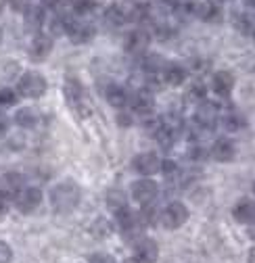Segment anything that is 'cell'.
Here are the masks:
<instances>
[{
  "label": "cell",
  "instance_id": "cell-1",
  "mask_svg": "<svg viewBox=\"0 0 255 263\" xmlns=\"http://www.w3.org/2000/svg\"><path fill=\"white\" fill-rule=\"evenodd\" d=\"M80 194H82L80 186L76 182H71V180H65V182H61V184H57L52 188L50 205H52V209L57 213H69V211H74L78 207Z\"/></svg>",
  "mask_w": 255,
  "mask_h": 263
},
{
  "label": "cell",
  "instance_id": "cell-2",
  "mask_svg": "<svg viewBox=\"0 0 255 263\" xmlns=\"http://www.w3.org/2000/svg\"><path fill=\"white\" fill-rule=\"evenodd\" d=\"M44 92H46V80L36 71L23 73L17 82V94L23 98H40Z\"/></svg>",
  "mask_w": 255,
  "mask_h": 263
},
{
  "label": "cell",
  "instance_id": "cell-3",
  "mask_svg": "<svg viewBox=\"0 0 255 263\" xmlns=\"http://www.w3.org/2000/svg\"><path fill=\"white\" fill-rule=\"evenodd\" d=\"M186 221H188V209H186V205H182L178 201L170 203L161 213H159V223H161L166 230H178Z\"/></svg>",
  "mask_w": 255,
  "mask_h": 263
},
{
  "label": "cell",
  "instance_id": "cell-4",
  "mask_svg": "<svg viewBox=\"0 0 255 263\" xmlns=\"http://www.w3.org/2000/svg\"><path fill=\"white\" fill-rule=\"evenodd\" d=\"M13 203H15V207L21 211V213H31V211H36L38 207H40V203H42V192H40V188H31V186H23L19 192H17V196L13 199Z\"/></svg>",
  "mask_w": 255,
  "mask_h": 263
},
{
  "label": "cell",
  "instance_id": "cell-5",
  "mask_svg": "<svg viewBox=\"0 0 255 263\" xmlns=\"http://www.w3.org/2000/svg\"><path fill=\"white\" fill-rule=\"evenodd\" d=\"M157 194H159V186L155 180L144 178V180H138L132 184V199L142 207L151 205L157 199Z\"/></svg>",
  "mask_w": 255,
  "mask_h": 263
},
{
  "label": "cell",
  "instance_id": "cell-6",
  "mask_svg": "<svg viewBox=\"0 0 255 263\" xmlns=\"http://www.w3.org/2000/svg\"><path fill=\"white\" fill-rule=\"evenodd\" d=\"M132 167L140 174V176H153L157 174L159 170H161V159H159L155 153H140L134 157L132 161Z\"/></svg>",
  "mask_w": 255,
  "mask_h": 263
},
{
  "label": "cell",
  "instance_id": "cell-7",
  "mask_svg": "<svg viewBox=\"0 0 255 263\" xmlns=\"http://www.w3.org/2000/svg\"><path fill=\"white\" fill-rule=\"evenodd\" d=\"M130 105H132V111L142 115V117H153V111H155V98L149 90H138L130 96Z\"/></svg>",
  "mask_w": 255,
  "mask_h": 263
},
{
  "label": "cell",
  "instance_id": "cell-8",
  "mask_svg": "<svg viewBox=\"0 0 255 263\" xmlns=\"http://www.w3.org/2000/svg\"><path fill=\"white\" fill-rule=\"evenodd\" d=\"M151 42V34L147 29H132L125 36V50L130 54H144Z\"/></svg>",
  "mask_w": 255,
  "mask_h": 263
},
{
  "label": "cell",
  "instance_id": "cell-9",
  "mask_svg": "<svg viewBox=\"0 0 255 263\" xmlns=\"http://www.w3.org/2000/svg\"><path fill=\"white\" fill-rule=\"evenodd\" d=\"M159 257V247L153 238H140L134 242V259L138 263H155Z\"/></svg>",
  "mask_w": 255,
  "mask_h": 263
},
{
  "label": "cell",
  "instance_id": "cell-10",
  "mask_svg": "<svg viewBox=\"0 0 255 263\" xmlns=\"http://www.w3.org/2000/svg\"><path fill=\"white\" fill-rule=\"evenodd\" d=\"M97 29H94L92 23H86V21H71L69 27H67V36L71 38V42L76 44H86L94 38Z\"/></svg>",
  "mask_w": 255,
  "mask_h": 263
},
{
  "label": "cell",
  "instance_id": "cell-11",
  "mask_svg": "<svg viewBox=\"0 0 255 263\" xmlns=\"http://www.w3.org/2000/svg\"><path fill=\"white\" fill-rule=\"evenodd\" d=\"M65 98H67V103L76 109V111H82L84 105H86V92L82 88V84L74 78H69L65 82Z\"/></svg>",
  "mask_w": 255,
  "mask_h": 263
},
{
  "label": "cell",
  "instance_id": "cell-12",
  "mask_svg": "<svg viewBox=\"0 0 255 263\" xmlns=\"http://www.w3.org/2000/svg\"><path fill=\"white\" fill-rule=\"evenodd\" d=\"M234 155H236V148H234L232 140H228V138H217V140L211 144V157H213L215 161H220V163L232 161Z\"/></svg>",
  "mask_w": 255,
  "mask_h": 263
},
{
  "label": "cell",
  "instance_id": "cell-13",
  "mask_svg": "<svg viewBox=\"0 0 255 263\" xmlns=\"http://www.w3.org/2000/svg\"><path fill=\"white\" fill-rule=\"evenodd\" d=\"M23 188V176L21 174H7L0 182V196H5L7 201H13L17 192Z\"/></svg>",
  "mask_w": 255,
  "mask_h": 263
},
{
  "label": "cell",
  "instance_id": "cell-14",
  "mask_svg": "<svg viewBox=\"0 0 255 263\" xmlns=\"http://www.w3.org/2000/svg\"><path fill=\"white\" fill-rule=\"evenodd\" d=\"M161 80L163 84L168 86H182L186 82V69L182 67V65H176V63H170L166 65V67L161 69Z\"/></svg>",
  "mask_w": 255,
  "mask_h": 263
},
{
  "label": "cell",
  "instance_id": "cell-15",
  "mask_svg": "<svg viewBox=\"0 0 255 263\" xmlns=\"http://www.w3.org/2000/svg\"><path fill=\"white\" fill-rule=\"evenodd\" d=\"M195 15L201 19V21H207V23H213V21H220L222 19V9L215 0H203L199 7H195Z\"/></svg>",
  "mask_w": 255,
  "mask_h": 263
},
{
  "label": "cell",
  "instance_id": "cell-16",
  "mask_svg": "<svg viewBox=\"0 0 255 263\" xmlns=\"http://www.w3.org/2000/svg\"><path fill=\"white\" fill-rule=\"evenodd\" d=\"M211 88L217 96H228L234 88V76L228 73V71H217L211 78Z\"/></svg>",
  "mask_w": 255,
  "mask_h": 263
},
{
  "label": "cell",
  "instance_id": "cell-17",
  "mask_svg": "<svg viewBox=\"0 0 255 263\" xmlns=\"http://www.w3.org/2000/svg\"><path fill=\"white\" fill-rule=\"evenodd\" d=\"M52 52V38L50 36H36L29 46V57L34 61H44Z\"/></svg>",
  "mask_w": 255,
  "mask_h": 263
},
{
  "label": "cell",
  "instance_id": "cell-18",
  "mask_svg": "<svg viewBox=\"0 0 255 263\" xmlns=\"http://www.w3.org/2000/svg\"><path fill=\"white\" fill-rule=\"evenodd\" d=\"M232 215H234V219L241 221V223H251V221L255 219V201H251V199H241V201L234 205Z\"/></svg>",
  "mask_w": 255,
  "mask_h": 263
},
{
  "label": "cell",
  "instance_id": "cell-19",
  "mask_svg": "<svg viewBox=\"0 0 255 263\" xmlns=\"http://www.w3.org/2000/svg\"><path fill=\"white\" fill-rule=\"evenodd\" d=\"M23 13H25V27H27L29 31H38V29L44 25L46 15H44V9H42V7L31 5V7H27Z\"/></svg>",
  "mask_w": 255,
  "mask_h": 263
},
{
  "label": "cell",
  "instance_id": "cell-20",
  "mask_svg": "<svg viewBox=\"0 0 255 263\" xmlns=\"http://www.w3.org/2000/svg\"><path fill=\"white\" fill-rule=\"evenodd\" d=\"M195 121H197L201 127H211V125H215V121H217V107L211 105V103H203V105L197 109Z\"/></svg>",
  "mask_w": 255,
  "mask_h": 263
},
{
  "label": "cell",
  "instance_id": "cell-21",
  "mask_svg": "<svg viewBox=\"0 0 255 263\" xmlns=\"http://www.w3.org/2000/svg\"><path fill=\"white\" fill-rule=\"evenodd\" d=\"M105 96H107L109 105L115 107V109H121V107H125L128 103H130V94L125 92V88H121V86H117V84H111V86L107 88Z\"/></svg>",
  "mask_w": 255,
  "mask_h": 263
},
{
  "label": "cell",
  "instance_id": "cell-22",
  "mask_svg": "<svg viewBox=\"0 0 255 263\" xmlns=\"http://www.w3.org/2000/svg\"><path fill=\"white\" fill-rule=\"evenodd\" d=\"M155 138H157V142L161 144L163 148H172L176 138H178V132H176V127L161 123V125H159V129L155 132Z\"/></svg>",
  "mask_w": 255,
  "mask_h": 263
},
{
  "label": "cell",
  "instance_id": "cell-23",
  "mask_svg": "<svg viewBox=\"0 0 255 263\" xmlns=\"http://www.w3.org/2000/svg\"><path fill=\"white\" fill-rule=\"evenodd\" d=\"M15 123H17L19 127L31 129V127H34V125L38 123V113H36L34 109H29V107L19 109V111L15 113Z\"/></svg>",
  "mask_w": 255,
  "mask_h": 263
},
{
  "label": "cell",
  "instance_id": "cell-24",
  "mask_svg": "<svg viewBox=\"0 0 255 263\" xmlns=\"http://www.w3.org/2000/svg\"><path fill=\"white\" fill-rule=\"evenodd\" d=\"M105 23L109 27H119L125 23V15H123V9L119 5H111L107 11H105Z\"/></svg>",
  "mask_w": 255,
  "mask_h": 263
},
{
  "label": "cell",
  "instance_id": "cell-25",
  "mask_svg": "<svg viewBox=\"0 0 255 263\" xmlns=\"http://www.w3.org/2000/svg\"><path fill=\"white\" fill-rule=\"evenodd\" d=\"M234 25H236V29L241 31V34H245V36H249V34H253V31H255V21L247 13H236L234 15Z\"/></svg>",
  "mask_w": 255,
  "mask_h": 263
},
{
  "label": "cell",
  "instance_id": "cell-26",
  "mask_svg": "<svg viewBox=\"0 0 255 263\" xmlns=\"http://www.w3.org/2000/svg\"><path fill=\"white\" fill-rule=\"evenodd\" d=\"M142 67H144V71H147L149 76H155L157 71H161L166 65H163V59L159 57V54H149V57H144V61H142Z\"/></svg>",
  "mask_w": 255,
  "mask_h": 263
},
{
  "label": "cell",
  "instance_id": "cell-27",
  "mask_svg": "<svg viewBox=\"0 0 255 263\" xmlns=\"http://www.w3.org/2000/svg\"><path fill=\"white\" fill-rule=\"evenodd\" d=\"M71 11L76 15H90L97 9V0H71Z\"/></svg>",
  "mask_w": 255,
  "mask_h": 263
},
{
  "label": "cell",
  "instance_id": "cell-28",
  "mask_svg": "<svg viewBox=\"0 0 255 263\" xmlns=\"http://www.w3.org/2000/svg\"><path fill=\"white\" fill-rule=\"evenodd\" d=\"M224 125H226V129H230V132H239V129L245 125V119H243L241 113L230 111V113H226V117H224Z\"/></svg>",
  "mask_w": 255,
  "mask_h": 263
},
{
  "label": "cell",
  "instance_id": "cell-29",
  "mask_svg": "<svg viewBox=\"0 0 255 263\" xmlns=\"http://www.w3.org/2000/svg\"><path fill=\"white\" fill-rule=\"evenodd\" d=\"M107 203H109V207H111L113 211H119V209L128 207V205H125V196H123L121 190H111L109 196H107Z\"/></svg>",
  "mask_w": 255,
  "mask_h": 263
},
{
  "label": "cell",
  "instance_id": "cell-30",
  "mask_svg": "<svg viewBox=\"0 0 255 263\" xmlns=\"http://www.w3.org/2000/svg\"><path fill=\"white\" fill-rule=\"evenodd\" d=\"M15 103H17V92L15 90H9V88L0 90V107H11Z\"/></svg>",
  "mask_w": 255,
  "mask_h": 263
},
{
  "label": "cell",
  "instance_id": "cell-31",
  "mask_svg": "<svg viewBox=\"0 0 255 263\" xmlns=\"http://www.w3.org/2000/svg\"><path fill=\"white\" fill-rule=\"evenodd\" d=\"M155 34H157L159 40H168V38L174 36V27L168 25V23H157L155 25Z\"/></svg>",
  "mask_w": 255,
  "mask_h": 263
},
{
  "label": "cell",
  "instance_id": "cell-32",
  "mask_svg": "<svg viewBox=\"0 0 255 263\" xmlns=\"http://www.w3.org/2000/svg\"><path fill=\"white\" fill-rule=\"evenodd\" d=\"M11 259H13L11 247L5 240H0V263H11Z\"/></svg>",
  "mask_w": 255,
  "mask_h": 263
},
{
  "label": "cell",
  "instance_id": "cell-33",
  "mask_svg": "<svg viewBox=\"0 0 255 263\" xmlns=\"http://www.w3.org/2000/svg\"><path fill=\"white\" fill-rule=\"evenodd\" d=\"M90 263H117V261L111 255H107V253H94L90 257Z\"/></svg>",
  "mask_w": 255,
  "mask_h": 263
},
{
  "label": "cell",
  "instance_id": "cell-34",
  "mask_svg": "<svg viewBox=\"0 0 255 263\" xmlns=\"http://www.w3.org/2000/svg\"><path fill=\"white\" fill-rule=\"evenodd\" d=\"M190 96L195 98V101H203V96H205V88L201 84H197L193 90H190Z\"/></svg>",
  "mask_w": 255,
  "mask_h": 263
},
{
  "label": "cell",
  "instance_id": "cell-35",
  "mask_svg": "<svg viewBox=\"0 0 255 263\" xmlns=\"http://www.w3.org/2000/svg\"><path fill=\"white\" fill-rule=\"evenodd\" d=\"M161 172L168 174V176L174 174V172H176V163H174V161H161Z\"/></svg>",
  "mask_w": 255,
  "mask_h": 263
},
{
  "label": "cell",
  "instance_id": "cell-36",
  "mask_svg": "<svg viewBox=\"0 0 255 263\" xmlns=\"http://www.w3.org/2000/svg\"><path fill=\"white\" fill-rule=\"evenodd\" d=\"M9 203H11V201H7L5 196H0V215H5V213H7V209H9Z\"/></svg>",
  "mask_w": 255,
  "mask_h": 263
},
{
  "label": "cell",
  "instance_id": "cell-37",
  "mask_svg": "<svg viewBox=\"0 0 255 263\" xmlns=\"http://www.w3.org/2000/svg\"><path fill=\"white\" fill-rule=\"evenodd\" d=\"M7 125H9V119H7L5 115H0V136H3L5 132H7Z\"/></svg>",
  "mask_w": 255,
  "mask_h": 263
},
{
  "label": "cell",
  "instance_id": "cell-38",
  "mask_svg": "<svg viewBox=\"0 0 255 263\" xmlns=\"http://www.w3.org/2000/svg\"><path fill=\"white\" fill-rule=\"evenodd\" d=\"M243 3H245L249 9H255V0H243Z\"/></svg>",
  "mask_w": 255,
  "mask_h": 263
},
{
  "label": "cell",
  "instance_id": "cell-39",
  "mask_svg": "<svg viewBox=\"0 0 255 263\" xmlns=\"http://www.w3.org/2000/svg\"><path fill=\"white\" fill-rule=\"evenodd\" d=\"M5 5H7V0H0V13H3V9H5Z\"/></svg>",
  "mask_w": 255,
  "mask_h": 263
},
{
  "label": "cell",
  "instance_id": "cell-40",
  "mask_svg": "<svg viewBox=\"0 0 255 263\" xmlns=\"http://www.w3.org/2000/svg\"><path fill=\"white\" fill-rule=\"evenodd\" d=\"M123 263H138L136 259H128V261H123Z\"/></svg>",
  "mask_w": 255,
  "mask_h": 263
},
{
  "label": "cell",
  "instance_id": "cell-41",
  "mask_svg": "<svg viewBox=\"0 0 255 263\" xmlns=\"http://www.w3.org/2000/svg\"><path fill=\"white\" fill-rule=\"evenodd\" d=\"M220 3H230V0H220Z\"/></svg>",
  "mask_w": 255,
  "mask_h": 263
},
{
  "label": "cell",
  "instance_id": "cell-42",
  "mask_svg": "<svg viewBox=\"0 0 255 263\" xmlns=\"http://www.w3.org/2000/svg\"><path fill=\"white\" fill-rule=\"evenodd\" d=\"M0 40H3V31H0Z\"/></svg>",
  "mask_w": 255,
  "mask_h": 263
},
{
  "label": "cell",
  "instance_id": "cell-43",
  "mask_svg": "<svg viewBox=\"0 0 255 263\" xmlns=\"http://www.w3.org/2000/svg\"><path fill=\"white\" fill-rule=\"evenodd\" d=\"M253 192H255V184H253Z\"/></svg>",
  "mask_w": 255,
  "mask_h": 263
},
{
  "label": "cell",
  "instance_id": "cell-44",
  "mask_svg": "<svg viewBox=\"0 0 255 263\" xmlns=\"http://www.w3.org/2000/svg\"><path fill=\"white\" fill-rule=\"evenodd\" d=\"M253 34H255V31H253Z\"/></svg>",
  "mask_w": 255,
  "mask_h": 263
},
{
  "label": "cell",
  "instance_id": "cell-45",
  "mask_svg": "<svg viewBox=\"0 0 255 263\" xmlns=\"http://www.w3.org/2000/svg\"><path fill=\"white\" fill-rule=\"evenodd\" d=\"M253 221H255V219H253Z\"/></svg>",
  "mask_w": 255,
  "mask_h": 263
}]
</instances>
